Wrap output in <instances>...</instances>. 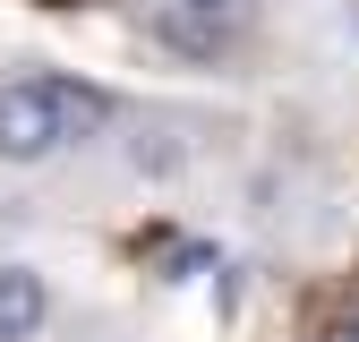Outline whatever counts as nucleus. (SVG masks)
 Here are the masks:
<instances>
[{
  "mask_svg": "<svg viewBox=\"0 0 359 342\" xmlns=\"http://www.w3.org/2000/svg\"><path fill=\"white\" fill-rule=\"evenodd\" d=\"M60 137V111L43 95V77H0V163H43Z\"/></svg>",
  "mask_w": 359,
  "mask_h": 342,
  "instance_id": "f257e3e1",
  "label": "nucleus"
},
{
  "mask_svg": "<svg viewBox=\"0 0 359 342\" xmlns=\"http://www.w3.org/2000/svg\"><path fill=\"white\" fill-rule=\"evenodd\" d=\"M43 317H52V282L34 266H0V342L43 334Z\"/></svg>",
  "mask_w": 359,
  "mask_h": 342,
  "instance_id": "f03ea898",
  "label": "nucleus"
},
{
  "mask_svg": "<svg viewBox=\"0 0 359 342\" xmlns=\"http://www.w3.org/2000/svg\"><path fill=\"white\" fill-rule=\"evenodd\" d=\"M43 95H52L60 111V137H95V128H111V95L86 77H43Z\"/></svg>",
  "mask_w": 359,
  "mask_h": 342,
  "instance_id": "7ed1b4c3",
  "label": "nucleus"
},
{
  "mask_svg": "<svg viewBox=\"0 0 359 342\" xmlns=\"http://www.w3.org/2000/svg\"><path fill=\"white\" fill-rule=\"evenodd\" d=\"M171 9H189V18H231L240 0H171Z\"/></svg>",
  "mask_w": 359,
  "mask_h": 342,
  "instance_id": "20e7f679",
  "label": "nucleus"
},
{
  "mask_svg": "<svg viewBox=\"0 0 359 342\" xmlns=\"http://www.w3.org/2000/svg\"><path fill=\"white\" fill-rule=\"evenodd\" d=\"M325 342H359V325H334V334H325Z\"/></svg>",
  "mask_w": 359,
  "mask_h": 342,
  "instance_id": "39448f33",
  "label": "nucleus"
},
{
  "mask_svg": "<svg viewBox=\"0 0 359 342\" xmlns=\"http://www.w3.org/2000/svg\"><path fill=\"white\" fill-rule=\"evenodd\" d=\"M43 9H77V0H43Z\"/></svg>",
  "mask_w": 359,
  "mask_h": 342,
  "instance_id": "423d86ee",
  "label": "nucleus"
}]
</instances>
